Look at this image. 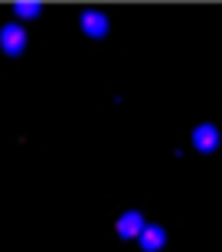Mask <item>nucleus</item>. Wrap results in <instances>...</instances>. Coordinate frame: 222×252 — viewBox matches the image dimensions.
<instances>
[{
	"mask_svg": "<svg viewBox=\"0 0 222 252\" xmlns=\"http://www.w3.org/2000/svg\"><path fill=\"white\" fill-rule=\"evenodd\" d=\"M219 128H216V125H209V121H205V125H199V128H195V131H192V145H195V152H202V155H209V152H216V148H219Z\"/></svg>",
	"mask_w": 222,
	"mask_h": 252,
	"instance_id": "nucleus-2",
	"label": "nucleus"
},
{
	"mask_svg": "<svg viewBox=\"0 0 222 252\" xmlns=\"http://www.w3.org/2000/svg\"><path fill=\"white\" fill-rule=\"evenodd\" d=\"M24 47H27L24 27H20V24H3V27H0V51H3L7 58H17V54H24Z\"/></svg>",
	"mask_w": 222,
	"mask_h": 252,
	"instance_id": "nucleus-1",
	"label": "nucleus"
},
{
	"mask_svg": "<svg viewBox=\"0 0 222 252\" xmlns=\"http://www.w3.org/2000/svg\"><path fill=\"white\" fill-rule=\"evenodd\" d=\"M14 14H17V17H37V14H40V3H34V0L14 3Z\"/></svg>",
	"mask_w": 222,
	"mask_h": 252,
	"instance_id": "nucleus-6",
	"label": "nucleus"
},
{
	"mask_svg": "<svg viewBox=\"0 0 222 252\" xmlns=\"http://www.w3.org/2000/svg\"><path fill=\"white\" fill-rule=\"evenodd\" d=\"M141 229H145V219H141V212H135V209L118 215V222H115V232H118L121 239H138Z\"/></svg>",
	"mask_w": 222,
	"mask_h": 252,
	"instance_id": "nucleus-3",
	"label": "nucleus"
},
{
	"mask_svg": "<svg viewBox=\"0 0 222 252\" xmlns=\"http://www.w3.org/2000/svg\"><path fill=\"white\" fill-rule=\"evenodd\" d=\"M165 242H168V235H165V229H161V225H145V229H141V235H138V246L145 252H159Z\"/></svg>",
	"mask_w": 222,
	"mask_h": 252,
	"instance_id": "nucleus-5",
	"label": "nucleus"
},
{
	"mask_svg": "<svg viewBox=\"0 0 222 252\" xmlns=\"http://www.w3.org/2000/svg\"><path fill=\"white\" fill-rule=\"evenodd\" d=\"M108 27H111V24H108V17H104L101 10H84V14H81V31H84L88 37H104Z\"/></svg>",
	"mask_w": 222,
	"mask_h": 252,
	"instance_id": "nucleus-4",
	"label": "nucleus"
}]
</instances>
